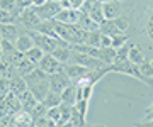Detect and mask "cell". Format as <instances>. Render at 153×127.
Returning <instances> with one entry per match:
<instances>
[{
    "label": "cell",
    "instance_id": "6da1fadb",
    "mask_svg": "<svg viewBox=\"0 0 153 127\" xmlns=\"http://www.w3.org/2000/svg\"><path fill=\"white\" fill-rule=\"evenodd\" d=\"M128 27H129V22H128V19H124V17H117V19L104 21V22L100 24L99 31L112 37V36H119V34H124L126 31H128Z\"/></svg>",
    "mask_w": 153,
    "mask_h": 127
},
{
    "label": "cell",
    "instance_id": "7a4b0ae2",
    "mask_svg": "<svg viewBox=\"0 0 153 127\" xmlns=\"http://www.w3.org/2000/svg\"><path fill=\"white\" fill-rule=\"evenodd\" d=\"M34 12L39 15L41 21H55L58 12L61 10V4L56 0H48L41 5H33Z\"/></svg>",
    "mask_w": 153,
    "mask_h": 127
},
{
    "label": "cell",
    "instance_id": "3957f363",
    "mask_svg": "<svg viewBox=\"0 0 153 127\" xmlns=\"http://www.w3.org/2000/svg\"><path fill=\"white\" fill-rule=\"evenodd\" d=\"M29 34H31V37L34 41V46L39 48L44 54L53 53L55 48L58 46V43H60V39H55V37H51V36H46V34L36 32V31H29Z\"/></svg>",
    "mask_w": 153,
    "mask_h": 127
},
{
    "label": "cell",
    "instance_id": "277c9868",
    "mask_svg": "<svg viewBox=\"0 0 153 127\" xmlns=\"http://www.w3.org/2000/svg\"><path fill=\"white\" fill-rule=\"evenodd\" d=\"M16 24L21 26V27H24V31H36V27L41 24V19H39V15L34 12L33 7H29V9H24V10L19 14Z\"/></svg>",
    "mask_w": 153,
    "mask_h": 127
},
{
    "label": "cell",
    "instance_id": "5b68a950",
    "mask_svg": "<svg viewBox=\"0 0 153 127\" xmlns=\"http://www.w3.org/2000/svg\"><path fill=\"white\" fill-rule=\"evenodd\" d=\"M38 66L41 68L46 75H55V73H60V71L65 70V65L60 63L53 54H44L43 59L38 63Z\"/></svg>",
    "mask_w": 153,
    "mask_h": 127
},
{
    "label": "cell",
    "instance_id": "8992f818",
    "mask_svg": "<svg viewBox=\"0 0 153 127\" xmlns=\"http://www.w3.org/2000/svg\"><path fill=\"white\" fill-rule=\"evenodd\" d=\"M48 83H49V90H51V92L61 93L63 90L68 88L71 85V80L66 76L65 71H60V73H55V75H49Z\"/></svg>",
    "mask_w": 153,
    "mask_h": 127
},
{
    "label": "cell",
    "instance_id": "52a82bcc",
    "mask_svg": "<svg viewBox=\"0 0 153 127\" xmlns=\"http://www.w3.org/2000/svg\"><path fill=\"white\" fill-rule=\"evenodd\" d=\"M63 71L66 73V76L71 80V83H78L80 80H83V78L88 75V71L90 70H87V68L80 66V65H73V63H68V65H65V70Z\"/></svg>",
    "mask_w": 153,
    "mask_h": 127
},
{
    "label": "cell",
    "instance_id": "ba28073f",
    "mask_svg": "<svg viewBox=\"0 0 153 127\" xmlns=\"http://www.w3.org/2000/svg\"><path fill=\"white\" fill-rule=\"evenodd\" d=\"M80 14H82V10H76V9H61L55 21L61 24H78Z\"/></svg>",
    "mask_w": 153,
    "mask_h": 127
},
{
    "label": "cell",
    "instance_id": "9c48e42d",
    "mask_svg": "<svg viewBox=\"0 0 153 127\" xmlns=\"http://www.w3.org/2000/svg\"><path fill=\"white\" fill-rule=\"evenodd\" d=\"M27 88H29V92L36 97L38 102H44V98H46L48 93H49V83H48V80L38 81V83H31V85H27Z\"/></svg>",
    "mask_w": 153,
    "mask_h": 127
},
{
    "label": "cell",
    "instance_id": "30bf717a",
    "mask_svg": "<svg viewBox=\"0 0 153 127\" xmlns=\"http://www.w3.org/2000/svg\"><path fill=\"white\" fill-rule=\"evenodd\" d=\"M21 27L17 24H0V36L4 41H10V43H16V39L19 37L21 34Z\"/></svg>",
    "mask_w": 153,
    "mask_h": 127
},
{
    "label": "cell",
    "instance_id": "8fae6325",
    "mask_svg": "<svg viewBox=\"0 0 153 127\" xmlns=\"http://www.w3.org/2000/svg\"><path fill=\"white\" fill-rule=\"evenodd\" d=\"M102 12H104V19L111 21V19H117L121 17V4L119 0H109L102 4Z\"/></svg>",
    "mask_w": 153,
    "mask_h": 127
},
{
    "label": "cell",
    "instance_id": "7c38bea8",
    "mask_svg": "<svg viewBox=\"0 0 153 127\" xmlns=\"http://www.w3.org/2000/svg\"><path fill=\"white\" fill-rule=\"evenodd\" d=\"M33 46H34V41H33V37H31L29 31H22V32L19 34V37L16 39V43H14V48H16L17 51H21V53H27Z\"/></svg>",
    "mask_w": 153,
    "mask_h": 127
},
{
    "label": "cell",
    "instance_id": "4fadbf2b",
    "mask_svg": "<svg viewBox=\"0 0 153 127\" xmlns=\"http://www.w3.org/2000/svg\"><path fill=\"white\" fill-rule=\"evenodd\" d=\"M17 98H19V102H21V110H26V112H29V114H31L33 109L39 104L38 100H36V97L29 92V88L26 90L22 95H19Z\"/></svg>",
    "mask_w": 153,
    "mask_h": 127
},
{
    "label": "cell",
    "instance_id": "5bb4252c",
    "mask_svg": "<svg viewBox=\"0 0 153 127\" xmlns=\"http://www.w3.org/2000/svg\"><path fill=\"white\" fill-rule=\"evenodd\" d=\"M26 90H27V81L24 80V76H19V75H17V76L10 78V85H9V92H10V93L19 97V95H22Z\"/></svg>",
    "mask_w": 153,
    "mask_h": 127
},
{
    "label": "cell",
    "instance_id": "9a60e30c",
    "mask_svg": "<svg viewBox=\"0 0 153 127\" xmlns=\"http://www.w3.org/2000/svg\"><path fill=\"white\" fill-rule=\"evenodd\" d=\"M12 122H14V127H31L33 126V115L26 110H19L17 114H14L12 117Z\"/></svg>",
    "mask_w": 153,
    "mask_h": 127
},
{
    "label": "cell",
    "instance_id": "2e32d148",
    "mask_svg": "<svg viewBox=\"0 0 153 127\" xmlns=\"http://www.w3.org/2000/svg\"><path fill=\"white\" fill-rule=\"evenodd\" d=\"M75 102H76V85L71 83L68 88H65L61 92V104L75 107Z\"/></svg>",
    "mask_w": 153,
    "mask_h": 127
},
{
    "label": "cell",
    "instance_id": "e0dca14e",
    "mask_svg": "<svg viewBox=\"0 0 153 127\" xmlns=\"http://www.w3.org/2000/svg\"><path fill=\"white\" fill-rule=\"evenodd\" d=\"M36 66H38V65L31 63L26 56H24L21 61H17L16 65H14V68H16V71H17V75H19V76H26V75H29V73L33 71Z\"/></svg>",
    "mask_w": 153,
    "mask_h": 127
},
{
    "label": "cell",
    "instance_id": "ac0fdd59",
    "mask_svg": "<svg viewBox=\"0 0 153 127\" xmlns=\"http://www.w3.org/2000/svg\"><path fill=\"white\" fill-rule=\"evenodd\" d=\"M128 58H129V61H131L133 65H136V66H140V65L145 63V54H143L141 48L138 44H129V54H128Z\"/></svg>",
    "mask_w": 153,
    "mask_h": 127
},
{
    "label": "cell",
    "instance_id": "d6986e66",
    "mask_svg": "<svg viewBox=\"0 0 153 127\" xmlns=\"http://www.w3.org/2000/svg\"><path fill=\"white\" fill-rule=\"evenodd\" d=\"M78 26H80V27L82 29H85V31H87V32H92V31H99V27H100V26H99L97 22H95V21H92V19H90V17L87 15V14H80V19H78Z\"/></svg>",
    "mask_w": 153,
    "mask_h": 127
},
{
    "label": "cell",
    "instance_id": "ffe728a7",
    "mask_svg": "<svg viewBox=\"0 0 153 127\" xmlns=\"http://www.w3.org/2000/svg\"><path fill=\"white\" fill-rule=\"evenodd\" d=\"M41 104L46 105V109L58 107V105H61V93H56V92H51V90H49L48 97H46V98H44V102H41Z\"/></svg>",
    "mask_w": 153,
    "mask_h": 127
},
{
    "label": "cell",
    "instance_id": "44dd1931",
    "mask_svg": "<svg viewBox=\"0 0 153 127\" xmlns=\"http://www.w3.org/2000/svg\"><path fill=\"white\" fill-rule=\"evenodd\" d=\"M24 56H26V58H27V59L31 61V63H34V65H38L39 61L43 59L44 53H43L41 49H39V48H36V46H33V48H31V49L27 51V53H24Z\"/></svg>",
    "mask_w": 153,
    "mask_h": 127
},
{
    "label": "cell",
    "instance_id": "7402d4cb",
    "mask_svg": "<svg viewBox=\"0 0 153 127\" xmlns=\"http://www.w3.org/2000/svg\"><path fill=\"white\" fill-rule=\"evenodd\" d=\"M0 10L14 12L17 17H19V14H21L19 7H17V0H0Z\"/></svg>",
    "mask_w": 153,
    "mask_h": 127
},
{
    "label": "cell",
    "instance_id": "603a6c76",
    "mask_svg": "<svg viewBox=\"0 0 153 127\" xmlns=\"http://www.w3.org/2000/svg\"><path fill=\"white\" fill-rule=\"evenodd\" d=\"M111 48H114V49H119V48H123L124 44H128V36L126 34H119V36H112L111 37Z\"/></svg>",
    "mask_w": 153,
    "mask_h": 127
},
{
    "label": "cell",
    "instance_id": "cb8c5ba5",
    "mask_svg": "<svg viewBox=\"0 0 153 127\" xmlns=\"http://www.w3.org/2000/svg\"><path fill=\"white\" fill-rule=\"evenodd\" d=\"M83 2L85 0H61V9H76V10H80L83 7Z\"/></svg>",
    "mask_w": 153,
    "mask_h": 127
},
{
    "label": "cell",
    "instance_id": "d4e9b609",
    "mask_svg": "<svg viewBox=\"0 0 153 127\" xmlns=\"http://www.w3.org/2000/svg\"><path fill=\"white\" fill-rule=\"evenodd\" d=\"M17 7H19V10H24V9H29V7H33V0H17Z\"/></svg>",
    "mask_w": 153,
    "mask_h": 127
},
{
    "label": "cell",
    "instance_id": "484cf974",
    "mask_svg": "<svg viewBox=\"0 0 153 127\" xmlns=\"http://www.w3.org/2000/svg\"><path fill=\"white\" fill-rule=\"evenodd\" d=\"M134 127H153V120L152 119H145L141 122H134Z\"/></svg>",
    "mask_w": 153,
    "mask_h": 127
},
{
    "label": "cell",
    "instance_id": "4316f807",
    "mask_svg": "<svg viewBox=\"0 0 153 127\" xmlns=\"http://www.w3.org/2000/svg\"><path fill=\"white\" fill-rule=\"evenodd\" d=\"M145 119H152L153 120V104L148 107V110H146V114H145Z\"/></svg>",
    "mask_w": 153,
    "mask_h": 127
},
{
    "label": "cell",
    "instance_id": "83f0119b",
    "mask_svg": "<svg viewBox=\"0 0 153 127\" xmlns=\"http://www.w3.org/2000/svg\"><path fill=\"white\" fill-rule=\"evenodd\" d=\"M44 2H48V0H33V5H41Z\"/></svg>",
    "mask_w": 153,
    "mask_h": 127
},
{
    "label": "cell",
    "instance_id": "f1b7e54d",
    "mask_svg": "<svg viewBox=\"0 0 153 127\" xmlns=\"http://www.w3.org/2000/svg\"><path fill=\"white\" fill-rule=\"evenodd\" d=\"M83 127H105V126H94V124H85Z\"/></svg>",
    "mask_w": 153,
    "mask_h": 127
},
{
    "label": "cell",
    "instance_id": "f546056e",
    "mask_svg": "<svg viewBox=\"0 0 153 127\" xmlns=\"http://www.w3.org/2000/svg\"><path fill=\"white\" fill-rule=\"evenodd\" d=\"M0 46H2V36H0Z\"/></svg>",
    "mask_w": 153,
    "mask_h": 127
},
{
    "label": "cell",
    "instance_id": "4dcf8cb0",
    "mask_svg": "<svg viewBox=\"0 0 153 127\" xmlns=\"http://www.w3.org/2000/svg\"><path fill=\"white\" fill-rule=\"evenodd\" d=\"M56 2H61V0H56Z\"/></svg>",
    "mask_w": 153,
    "mask_h": 127
}]
</instances>
